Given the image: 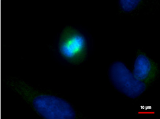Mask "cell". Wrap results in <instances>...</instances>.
Listing matches in <instances>:
<instances>
[{
    "mask_svg": "<svg viewBox=\"0 0 160 119\" xmlns=\"http://www.w3.org/2000/svg\"><path fill=\"white\" fill-rule=\"evenodd\" d=\"M5 81L6 85L41 118L73 119L78 117V112L73 105L60 96L19 77L9 76Z\"/></svg>",
    "mask_w": 160,
    "mask_h": 119,
    "instance_id": "6da1fadb",
    "label": "cell"
},
{
    "mask_svg": "<svg viewBox=\"0 0 160 119\" xmlns=\"http://www.w3.org/2000/svg\"><path fill=\"white\" fill-rule=\"evenodd\" d=\"M50 48L54 56L62 62L71 65H78L89 56L90 37L82 28L68 26L60 32Z\"/></svg>",
    "mask_w": 160,
    "mask_h": 119,
    "instance_id": "7a4b0ae2",
    "label": "cell"
},
{
    "mask_svg": "<svg viewBox=\"0 0 160 119\" xmlns=\"http://www.w3.org/2000/svg\"><path fill=\"white\" fill-rule=\"evenodd\" d=\"M108 76L114 88L129 98H138L147 88L144 82L136 78L128 67L120 61L112 63L109 67Z\"/></svg>",
    "mask_w": 160,
    "mask_h": 119,
    "instance_id": "3957f363",
    "label": "cell"
},
{
    "mask_svg": "<svg viewBox=\"0 0 160 119\" xmlns=\"http://www.w3.org/2000/svg\"><path fill=\"white\" fill-rule=\"evenodd\" d=\"M152 71V63L148 56L140 54L136 57L132 72L136 78L144 82L151 75Z\"/></svg>",
    "mask_w": 160,
    "mask_h": 119,
    "instance_id": "277c9868",
    "label": "cell"
},
{
    "mask_svg": "<svg viewBox=\"0 0 160 119\" xmlns=\"http://www.w3.org/2000/svg\"><path fill=\"white\" fill-rule=\"evenodd\" d=\"M141 2L140 0H120L119 3L122 11L126 13H131L138 7Z\"/></svg>",
    "mask_w": 160,
    "mask_h": 119,
    "instance_id": "5b68a950",
    "label": "cell"
}]
</instances>
